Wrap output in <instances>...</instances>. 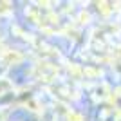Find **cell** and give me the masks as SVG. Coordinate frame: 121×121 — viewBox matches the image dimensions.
<instances>
[{
	"mask_svg": "<svg viewBox=\"0 0 121 121\" xmlns=\"http://www.w3.org/2000/svg\"><path fill=\"white\" fill-rule=\"evenodd\" d=\"M114 56H116V58H119V60H121V45H117L116 49H114Z\"/></svg>",
	"mask_w": 121,
	"mask_h": 121,
	"instance_id": "obj_10",
	"label": "cell"
},
{
	"mask_svg": "<svg viewBox=\"0 0 121 121\" xmlns=\"http://www.w3.org/2000/svg\"><path fill=\"white\" fill-rule=\"evenodd\" d=\"M9 91H13V81L7 80V78H0V96Z\"/></svg>",
	"mask_w": 121,
	"mask_h": 121,
	"instance_id": "obj_3",
	"label": "cell"
},
{
	"mask_svg": "<svg viewBox=\"0 0 121 121\" xmlns=\"http://www.w3.org/2000/svg\"><path fill=\"white\" fill-rule=\"evenodd\" d=\"M85 74H87V76H99L101 71H96V69H89V67H87V69H85Z\"/></svg>",
	"mask_w": 121,
	"mask_h": 121,
	"instance_id": "obj_9",
	"label": "cell"
},
{
	"mask_svg": "<svg viewBox=\"0 0 121 121\" xmlns=\"http://www.w3.org/2000/svg\"><path fill=\"white\" fill-rule=\"evenodd\" d=\"M98 11H99L101 15H105V16H108L110 13H114L112 11V2H98Z\"/></svg>",
	"mask_w": 121,
	"mask_h": 121,
	"instance_id": "obj_2",
	"label": "cell"
},
{
	"mask_svg": "<svg viewBox=\"0 0 121 121\" xmlns=\"http://www.w3.org/2000/svg\"><path fill=\"white\" fill-rule=\"evenodd\" d=\"M67 121H83V117L80 116V114H76V112H69V114H67Z\"/></svg>",
	"mask_w": 121,
	"mask_h": 121,
	"instance_id": "obj_8",
	"label": "cell"
},
{
	"mask_svg": "<svg viewBox=\"0 0 121 121\" xmlns=\"http://www.w3.org/2000/svg\"><path fill=\"white\" fill-rule=\"evenodd\" d=\"M2 60L7 65H16V63L24 61V54L16 49H5V51H2Z\"/></svg>",
	"mask_w": 121,
	"mask_h": 121,
	"instance_id": "obj_1",
	"label": "cell"
},
{
	"mask_svg": "<svg viewBox=\"0 0 121 121\" xmlns=\"http://www.w3.org/2000/svg\"><path fill=\"white\" fill-rule=\"evenodd\" d=\"M65 33L71 36V38H74V40H76V38H80V31H76L74 27H71V25H69V27H65Z\"/></svg>",
	"mask_w": 121,
	"mask_h": 121,
	"instance_id": "obj_7",
	"label": "cell"
},
{
	"mask_svg": "<svg viewBox=\"0 0 121 121\" xmlns=\"http://www.w3.org/2000/svg\"><path fill=\"white\" fill-rule=\"evenodd\" d=\"M25 107H27L29 110H33V112H40V110H42V105L38 103V99H36V98H29V99L25 101Z\"/></svg>",
	"mask_w": 121,
	"mask_h": 121,
	"instance_id": "obj_4",
	"label": "cell"
},
{
	"mask_svg": "<svg viewBox=\"0 0 121 121\" xmlns=\"http://www.w3.org/2000/svg\"><path fill=\"white\" fill-rule=\"evenodd\" d=\"M13 7H11V2H0V15H7L11 13Z\"/></svg>",
	"mask_w": 121,
	"mask_h": 121,
	"instance_id": "obj_6",
	"label": "cell"
},
{
	"mask_svg": "<svg viewBox=\"0 0 121 121\" xmlns=\"http://www.w3.org/2000/svg\"><path fill=\"white\" fill-rule=\"evenodd\" d=\"M0 121H4V112L0 110Z\"/></svg>",
	"mask_w": 121,
	"mask_h": 121,
	"instance_id": "obj_11",
	"label": "cell"
},
{
	"mask_svg": "<svg viewBox=\"0 0 121 121\" xmlns=\"http://www.w3.org/2000/svg\"><path fill=\"white\" fill-rule=\"evenodd\" d=\"M78 22H80L81 25H87L89 22H91V15H89L87 11H81L80 15H78Z\"/></svg>",
	"mask_w": 121,
	"mask_h": 121,
	"instance_id": "obj_5",
	"label": "cell"
}]
</instances>
